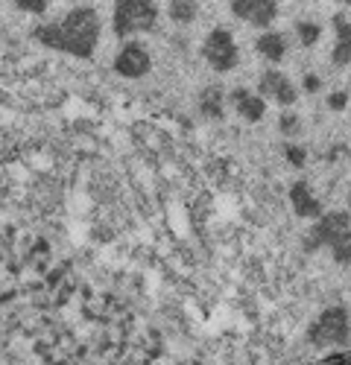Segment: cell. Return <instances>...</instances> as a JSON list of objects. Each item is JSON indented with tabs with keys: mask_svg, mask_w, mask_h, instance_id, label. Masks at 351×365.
Segmentation results:
<instances>
[{
	"mask_svg": "<svg viewBox=\"0 0 351 365\" xmlns=\"http://www.w3.org/2000/svg\"><path fill=\"white\" fill-rule=\"evenodd\" d=\"M12 4L21 9V12H33V15H41L47 9V0H12Z\"/></svg>",
	"mask_w": 351,
	"mask_h": 365,
	"instance_id": "ac0fdd59",
	"label": "cell"
},
{
	"mask_svg": "<svg viewBox=\"0 0 351 365\" xmlns=\"http://www.w3.org/2000/svg\"><path fill=\"white\" fill-rule=\"evenodd\" d=\"M202 56L205 62H208L217 73H228L238 68L240 62V53H238V44H234L231 33L228 29H211L208 36H205V44H202Z\"/></svg>",
	"mask_w": 351,
	"mask_h": 365,
	"instance_id": "5b68a950",
	"label": "cell"
},
{
	"mask_svg": "<svg viewBox=\"0 0 351 365\" xmlns=\"http://www.w3.org/2000/svg\"><path fill=\"white\" fill-rule=\"evenodd\" d=\"M290 202H292L296 217H302V220H319L322 217V202L313 196L307 181H296V185L290 187Z\"/></svg>",
	"mask_w": 351,
	"mask_h": 365,
	"instance_id": "30bf717a",
	"label": "cell"
},
{
	"mask_svg": "<svg viewBox=\"0 0 351 365\" xmlns=\"http://www.w3.org/2000/svg\"><path fill=\"white\" fill-rule=\"evenodd\" d=\"M199 108L205 117H211V120H223V88L220 85H208L199 94Z\"/></svg>",
	"mask_w": 351,
	"mask_h": 365,
	"instance_id": "7c38bea8",
	"label": "cell"
},
{
	"mask_svg": "<svg viewBox=\"0 0 351 365\" xmlns=\"http://www.w3.org/2000/svg\"><path fill=\"white\" fill-rule=\"evenodd\" d=\"M296 33H299V41H302L305 47H313V44L319 41V36H322V26L313 24V21H299V24H296Z\"/></svg>",
	"mask_w": 351,
	"mask_h": 365,
	"instance_id": "9a60e30c",
	"label": "cell"
},
{
	"mask_svg": "<svg viewBox=\"0 0 351 365\" xmlns=\"http://www.w3.org/2000/svg\"><path fill=\"white\" fill-rule=\"evenodd\" d=\"M278 129H281L284 135H299V129H302V126H299V117H296V114H290V111H287V114H281Z\"/></svg>",
	"mask_w": 351,
	"mask_h": 365,
	"instance_id": "e0dca14e",
	"label": "cell"
},
{
	"mask_svg": "<svg viewBox=\"0 0 351 365\" xmlns=\"http://www.w3.org/2000/svg\"><path fill=\"white\" fill-rule=\"evenodd\" d=\"M284 155H287V161H290L292 167H305V161H307V152H305L302 146H292V143L284 146Z\"/></svg>",
	"mask_w": 351,
	"mask_h": 365,
	"instance_id": "2e32d148",
	"label": "cell"
},
{
	"mask_svg": "<svg viewBox=\"0 0 351 365\" xmlns=\"http://www.w3.org/2000/svg\"><path fill=\"white\" fill-rule=\"evenodd\" d=\"M331 255H334L337 263H351V242H342V246L331 249Z\"/></svg>",
	"mask_w": 351,
	"mask_h": 365,
	"instance_id": "ffe728a7",
	"label": "cell"
},
{
	"mask_svg": "<svg viewBox=\"0 0 351 365\" xmlns=\"http://www.w3.org/2000/svg\"><path fill=\"white\" fill-rule=\"evenodd\" d=\"M196 12H199L196 0H170V6H167L170 21H176V24H190L196 18Z\"/></svg>",
	"mask_w": 351,
	"mask_h": 365,
	"instance_id": "5bb4252c",
	"label": "cell"
},
{
	"mask_svg": "<svg viewBox=\"0 0 351 365\" xmlns=\"http://www.w3.org/2000/svg\"><path fill=\"white\" fill-rule=\"evenodd\" d=\"M234 111H238L243 120H249V123H258V120H263V114H267V103H263L260 94H255V91L249 88H234L228 94Z\"/></svg>",
	"mask_w": 351,
	"mask_h": 365,
	"instance_id": "9c48e42d",
	"label": "cell"
},
{
	"mask_svg": "<svg viewBox=\"0 0 351 365\" xmlns=\"http://www.w3.org/2000/svg\"><path fill=\"white\" fill-rule=\"evenodd\" d=\"M334 33H337V41L331 50V62L337 68H345L351 62V21L345 15H334Z\"/></svg>",
	"mask_w": 351,
	"mask_h": 365,
	"instance_id": "8fae6325",
	"label": "cell"
},
{
	"mask_svg": "<svg viewBox=\"0 0 351 365\" xmlns=\"http://www.w3.org/2000/svg\"><path fill=\"white\" fill-rule=\"evenodd\" d=\"M158 21L156 0H114V33L117 38H129L138 33H150Z\"/></svg>",
	"mask_w": 351,
	"mask_h": 365,
	"instance_id": "7a4b0ae2",
	"label": "cell"
},
{
	"mask_svg": "<svg viewBox=\"0 0 351 365\" xmlns=\"http://www.w3.org/2000/svg\"><path fill=\"white\" fill-rule=\"evenodd\" d=\"M345 4H351V0H345Z\"/></svg>",
	"mask_w": 351,
	"mask_h": 365,
	"instance_id": "7402d4cb",
	"label": "cell"
},
{
	"mask_svg": "<svg viewBox=\"0 0 351 365\" xmlns=\"http://www.w3.org/2000/svg\"><path fill=\"white\" fill-rule=\"evenodd\" d=\"M258 53L267 58V62H281V56L287 53V41L281 33H263L258 38Z\"/></svg>",
	"mask_w": 351,
	"mask_h": 365,
	"instance_id": "4fadbf2b",
	"label": "cell"
},
{
	"mask_svg": "<svg viewBox=\"0 0 351 365\" xmlns=\"http://www.w3.org/2000/svg\"><path fill=\"white\" fill-rule=\"evenodd\" d=\"M348 106V91H334V94H328V108L331 111H342Z\"/></svg>",
	"mask_w": 351,
	"mask_h": 365,
	"instance_id": "d6986e66",
	"label": "cell"
},
{
	"mask_svg": "<svg viewBox=\"0 0 351 365\" xmlns=\"http://www.w3.org/2000/svg\"><path fill=\"white\" fill-rule=\"evenodd\" d=\"M351 339V322L342 307L322 310L319 319L307 327V342L313 348H345Z\"/></svg>",
	"mask_w": 351,
	"mask_h": 365,
	"instance_id": "3957f363",
	"label": "cell"
},
{
	"mask_svg": "<svg viewBox=\"0 0 351 365\" xmlns=\"http://www.w3.org/2000/svg\"><path fill=\"white\" fill-rule=\"evenodd\" d=\"M342 242H351V217L345 214V210H331V214L319 217L310 237L305 240V249L307 252L337 249V246H342Z\"/></svg>",
	"mask_w": 351,
	"mask_h": 365,
	"instance_id": "277c9868",
	"label": "cell"
},
{
	"mask_svg": "<svg viewBox=\"0 0 351 365\" xmlns=\"http://www.w3.org/2000/svg\"><path fill=\"white\" fill-rule=\"evenodd\" d=\"M150 68H153V56L138 41H129L114 58V71L121 76H126V79H141V76L150 73Z\"/></svg>",
	"mask_w": 351,
	"mask_h": 365,
	"instance_id": "8992f818",
	"label": "cell"
},
{
	"mask_svg": "<svg viewBox=\"0 0 351 365\" xmlns=\"http://www.w3.org/2000/svg\"><path fill=\"white\" fill-rule=\"evenodd\" d=\"M33 38L50 50L88 58V56H94V47L100 41V15L88 6L71 9L62 21L39 24L33 29Z\"/></svg>",
	"mask_w": 351,
	"mask_h": 365,
	"instance_id": "6da1fadb",
	"label": "cell"
},
{
	"mask_svg": "<svg viewBox=\"0 0 351 365\" xmlns=\"http://www.w3.org/2000/svg\"><path fill=\"white\" fill-rule=\"evenodd\" d=\"M231 12L246 24L270 26L278 18V0H231Z\"/></svg>",
	"mask_w": 351,
	"mask_h": 365,
	"instance_id": "ba28073f",
	"label": "cell"
},
{
	"mask_svg": "<svg viewBox=\"0 0 351 365\" xmlns=\"http://www.w3.org/2000/svg\"><path fill=\"white\" fill-rule=\"evenodd\" d=\"M319 85H322V82H319V76H313V73H307V76H305V91H307V94H316Z\"/></svg>",
	"mask_w": 351,
	"mask_h": 365,
	"instance_id": "44dd1931",
	"label": "cell"
},
{
	"mask_svg": "<svg viewBox=\"0 0 351 365\" xmlns=\"http://www.w3.org/2000/svg\"><path fill=\"white\" fill-rule=\"evenodd\" d=\"M258 94L263 100H275L278 106H292L299 100V91L292 85L281 71H263L260 79H258Z\"/></svg>",
	"mask_w": 351,
	"mask_h": 365,
	"instance_id": "52a82bcc",
	"label": "cell"
}]
</instances>
